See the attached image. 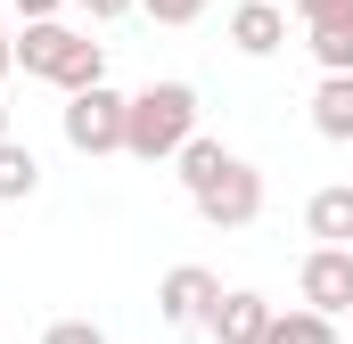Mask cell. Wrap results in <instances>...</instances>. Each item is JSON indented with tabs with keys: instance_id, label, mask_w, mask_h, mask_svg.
Instances as JSON below:
<instances>
[{
	"instance_id": "obj_5",
	"label": "cell",
	"mask_w": 353,
	"mask_h": 344,
	"mask_svg": "<svg viewBox=\"0 0 353 344\" xmlns=\"http://www.w3.org/2000/svg\"><path fill=\"white\" fill-rule=\"evenodd\" d=\"M296 295H304L312 312L345 320V312H353V246H312L304 270H296Z\"/></svg>"
},
{
	"instance_id": "obj_19",
	"label": "cell",
	"mask_w": 353,
	"mask_h": 344,
	"mask_svg": "<svg viewBox=\"0 0 353 344\" xmlns=\"http://www.w3.org/2000/svg\"><path fill=\"white\" fill-rule=\"evenodd\" d=\"M58 8H66V0H17V17H25V25H33V17H58Z\"/></svg>"
},
{
	"instance_id": "obj_18",
	"label": "cell",
	"mask_w": 353,
	"mask_h": 344,
	"mask_svg": "<svg viewBox=\"0 0 353 344\" xmlns=\"http://www.w3.org/2000/svg\"><path fill=\"white\" fill-rule=\"evenodd\" d=\"M74 8H83L90 25H107V17H123V8H140V0H74Z\"/></svg>"
},
{
	"instance_id": "obj_8",
	"label": "cell",
	"mask_w": 353,
	"mask_h": 344,
	"mask_svg": "<svg viewBox=\"0 0 353 344\" xmlns=\"http://www.w3.org/2000/svg\"><path fill=\"white\" fill-rule=\"evenodd\" d=\"M230 50H239V58L288 50V0H239V8H230Z\"/></svg>"
},
{
	"instance_id": "obj_9",
	"label": "cell",
	"mask_w": 353,
	"mask_h": 344,
	"mask_svg": "<svg viewBox=\"0 0 353 344\" xmlns=\"http://www.w3.org/2000/svg\"><path fill=\"white\" fill-rule=\"evenodd\" d=\"M304 230H312L321 246H353V180H337V189H312Z\"/></svg>"
},
{
	"instance_id": "obj_10",
	"label": "cell",
	"mask_w": 353,
	"mask_h": 344,
	"mask_svg": "<svg viewBox=\"0 0 353 344\" xmlns=\"http://www.w3.org/2000/svg\"><path fill=\"white\" fill-rule=\"evenodd\" d=\"M304 50L321 58V74H353V8L321 17V25H304Z\"/></svg>"
},
{
	"instance_id": "obj_1",
	"label": "cell",
	"mask_w": 353,
	"mask_h": 344,
	"mask_svg": "<svg viewBox=\"0 0 353 344\" xmlns=\"http://www.w3.org/2000/svg\"><path fill=\"white\" fill-rule=\"evenodd\" d=\"M189 131H197V90L189 83L132 90V107H123V156L132 164H173L181 148H189Z\"/></svg>"
},
{
	"instance_id": "obj_14",
	"label": "cell",
	"mask_w": 353,
	"mask_h": 344,
	"mask_svg": "<svg viewBox=\"0 0 353 344\" xmlns=\"http://www.w3.org/2000/svg\"><path fill=\"white\" fill-rule=\"evenodd\" d=\"M222 156H230L222 140H205V131H189V148H181V156H173V164H181V189H205V180H214V164H222Z\"/></svg>"
},
{
	"instance_id": "obj_21",
	"label": "cell",
	"mask_w": 353,
	"mask_h": 344,
	"mask_svg": "<svg viewBox=\"0 0 353 344\" xmlns=\"http://www.w3.org/2000/svg\"><path fill=\"white\" fill-rule=\"evenodd\" d=\"M0 140H8V107H0Z\"/></svg>"
},
{
	"instance_id": "obj_4",
	"label": "cell",
	"mask_w": 353,
	"mask_h": 344,
	"mask_svg": "<svg viewBox=\"0 0 353 344\" xmlns=\"http://www.w3.org/2000/svg\"><path fill=\"white\" fill-rule=\"evenodd\" d=\"M189 205H197L214 230H247V222H263V172L247 164V156H222L205 189H189Z\"/></svg>"
},
{
	"instance_id": "obj_20",
	"label": "cell",
	"mask_w": 353,
	"mask_h": 344,
	"mask_svg": "<svg viewBox=\"0 0 353 344\" xmlns=\"http://www.w3.org/2000/svg\"><path fill=\"white\" fill-rule=\"evenodd\" d=\"M8 66H17V33L0 25V83H8Z\"/></svg>"
},
{
	"instance_id": "obj_7",
	"label": "cell",
	"mask_w": 353,
	"mask_h": 344,
	"mask_svg": "<svg viewBox=\"0 0 353 344\" xmlns=\"http://www.w3.org/2000/svg\"><path fill=\"white\" fill-rule=\"evenodd\" d=\"M263 328H271V303L255 287H222L214 312H205V336L214 344H263Z\"/></svg>"
},
{
	"instance_id": "obj_16",
	"label": "cell",
	"mask_w": 353,
	"mask_h": 344,
	"mask_svg": "<svg viewBox=\"0 0 353 344\" xmlns=\"http://www.w3.org/2000/svg\"><path fill=\"white\" fill-rule=\"evenodd\" d=\"M140 8H148L157 25H197V17H205V0H140Z\"/></svg>"
},
{
	"instance_id": "obj_11",
	"label": "cell",
	"mask_w": 353,
	"mask_h": 344,
	"mask_svg": "<svg viewBox=\"0 0 353 344\" xmlns=\"http://www.w3.org/2000/svg\"><path fill=\"white\" fill-rule=\"evenodd\" d=\"M312 131L321 140H353V74H321V90H312Z\"/></svg>"
},
{
	"instance_id": "obj_2",
	"label": "cell",
	"mask_w": 353,
	"mask_h": 344,
	"mask_svg": "<svg viewBox=\"0 0 353 344\" xmlns=\"http://www.w3.org/2000/svg\"><path fill=\"white\" fill-rule=\"evenodd\" d=\"M17 66H25L33 83H58V90L107 83V50L90 41L83 25H66V17H33V25L17 33Z\"/></svg>"
},
{
	"instance_id": "obj_15",
	"label": "cell",
	"mask_w": 353,
	"mask_h": 344,
	"mask_svg": "<svg viewBox=\"0 0 353 344\" xmlns=\"http://www.w3.org/2000/svg\"><path fill=\"white\" fill-rule=\"evenodd\" d=\"M41 344H107L99 320H58V328H41Z\"/></svg>"
},
{
	"instance_id": "obj_17",
	"label": "cell",
	"mask_w": 353,
	"mask_h": 344,
	"mask_svg": "<svg viewBox=\"0 0 353 344\" xmlns=\"http://www.w3.org/2000/svg\"><path fill=\"white\" fill-rule=\"evenodd\" d=\"M296 8V25H321V17H337V8H353V0H288Z\"/></svg>"
},
{
	"instance_id": "obj_13",
	"label": "cell",
	"mask_w": 353,
	"mask_h": 344,
	"mask_svg": "<svg viewBox=\"0 0 353 344\" xmlns=\"http://www.w3.org/2000/svg\"><path fill=\"white\" fill-rule=\"evenodd\" d=\"M41 189V164H33V148H17V131L0 140V205H25Z\"/></svg>"
},
{
	"instance_id": "obj_3",
	"label": "cell",
	"mask_w": 353,
	"mask_h": 344,
	"mask_svg": "<svg viewBox=\"0 0 353 344\" xmlns=\"http://www.w3.org/2000/svg\"><path fill=\"white\" fill-rule=\"evenodd\" d=\"M123 90L90 83V90H66V115H58V131H66V148L74 156H123Z\"/></svg>"
},
{
	"instance_id": "obj_22",
	"label": "cell",
	"mask_w": 353,
	"mask_h": 344,
	"mask_svg": "<svg viewBox=\"0 0 353 344\" xmlns=\"http://www.w3.org/2000/svg\"><path fill=\"white\" fill-rule=\"evenodd\" d=\"M345 328H353V312H345Z\"/></svg>"
},
{
	"instance_id": "obj_6",
	"label": "cell",
	"mask_w": 353,
	"mask_h": 344,
	"mask_svg": "<svg viewBox=\"0 0 353 344\" xmlns=\"http://www.w3.org/2000/svg\"><path fill=\"white\" fill-rule=\"evenodd\" d=\"M214 295H222V279H214L205 262H173L165 287H157V312H165V328H205Z\"/></svg>"
},
{
	"instance_id": "obj_12",
	"label": "cell",
	"mask_w": 353,
	"mask_h": 344,
	"mask_svg": "<svg viewBox=\"0 0 353 344\" xmlns=\"http://www.w3.org/2000/svg\"><path fill=\"white\" fill-rule=\"evenodd\" d=\"M263 344H345V336H337V320H329V312H312V303H296V312H271Z\"/></svg>"
}]
</instances>
